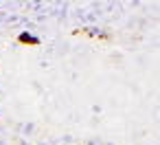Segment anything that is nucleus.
<instances>
[{
    "label": "nucleus",
    "instance_id": "1",
    "mask_svg": "<svg viewBox=\"0 0 160 145\" xmlns=\"http://www.w3.org/2000/svg\"><path fill=\"white\" fill-rule=\"evenodd\" d=\"M75 35H88V38H97V40H110V33H101L97 29H90V27H83V29H77L72 31Z\"/></svg>",
    "mask_w": 160,
    "mask_h": 145
},
{
    "label": "nucleus",
    "instance_id": "2",
    "mask_svg": "<svg viewBox=\"0 0 160 145\" xmlns=\"http://www.w3.org/2000/svg\"><path fill=\"white\" fill-rule=\"evenodd\" d=\"M18 42L24 44V46H40V38L33 35L31 31H20L18 33Z\"/></svg>",
    "mask_w": 160,
    "mask_h": 145
},
{
    "label": "nucleus",
    "instance_id": "3",
    "mask_svg": "<svg viewBox=\"0 0 160 145\" xmlns=\"http://www.w3.org/2000/svg\"><path fill=\"white\" fill-rule=\"evenodd\" d=\"M0 121H2V114H0Z\"/></svg>",
    "mask_w": 160,
    "mask_h": 145
}]
</instances>
